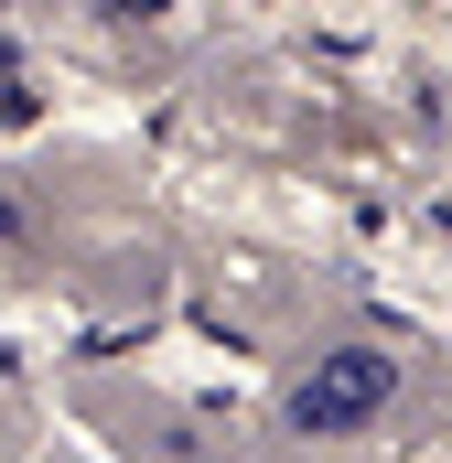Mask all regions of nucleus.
<instances>
[{
	"label": "nucleus",
	"instance_id": "obj_2",
	"mask_svg": "<svg viewBox=\"0 0 452 463\" xmlns=\"http://www.w3.org/2000/svg\"><path fill=\"white\" fill-rule=\"evenodd\" d=\"M108 11L118 22H151V11H173V0H108Z\"/></svg>",
	"mask_w": 452,
	"mask_h": 463
},
{
	"label": "nucleus",
	"instance_id": "obj_1",
	"mask_svg": "<svg viewBox=\"0 0 452 463\" xmlns=\"http://www.w3.org/2000/svg\"><path fill=\"white\" fill-rule=\"evenodd\" d=\"M388 399H399V355H388V345H334V355L302 366V388H291V431L334 442V431H366Z\"/></svg>",
	"mask_w": 452,
	"mask_h": 463
}]
</instances>
